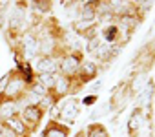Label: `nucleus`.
I'll list each match as a JSON object with an SVG mask.
<instances>
[{
	"instance_id": "f257e3e1",
	"label": "nucleus",
	"mask_w": 155,
	"mask_h": 137,
	"mask_svg": "<svg viewBox=\"0 0 155 137\" xmlns=\"http://www.w3.org/2000/svg\"><path fill=\"white\" fill-rule=\"evenodd\" d=\"M22 117H24L28 122L37 124V122L40 121V117H42V110H40L38 106H26L24 112H22Z\"/></svg>"
},
{
	"instance_id": "f03ea898",
	"label": "nucleus",
	"mask_w": 155,
	"mask_h": 137,
	"mask_svg": "<svg viewBox=\"0 0 155 137\" xmlns=\"http://www.w3.org/2000/svg\"><path fill=\"white\" fill-rule=\"evenodd\" d=\"M60 115L64 117V119H68V121H71V119H75L77 115H79V106H77V101H66V104L62 106V112H60Z\"/></svg>"
},
{
	"instance_id": "7ed1b4c3",
	"label": "nucleus",
	"mask_w": 155,
	"mask_h": 137,
	"mask_svg": "<svg viewBox=\"0 0 155 137\" xmlns=\"http://www.w3.org/2000/svg\"><path fill=\"white\" fill-rule=\"evenodd\" d=\"M38 72L40 73H53L55 72V68H57V62H55V58L53 57H42L40 60H38Z\"/></svg>"
},
{
	"instance_id": "20e7f679",
	"label": "nucleus",
	"mask_w": 155,
	"mask_h": 137,
	"mask_svg": "<svg viewBox=\"0 0 155 137\" xmlns=\"http://www.w3.org/2000/svg\"><path fill=\"white\" fill-rule=\"evenodd\" d=\"M62 72L64 73H75L77 72V68H79V58H77V57H73V55H68L64 60H62Z\"/></svg>"
},
{
	"instance_id": "39448f33",
	"label": "nucleus",
	"mask_w": 155,
	"mask_h": 137,
	"mask_svg": "<svg viewBox=\"0 0 155 137\" xmlns=\"http://www.w3.org/2000/svg\"><path fill=\"white\" fill-rule=\"evenodd\" d=\"M24 49H26V57L29 58V57L37 55V51H38V42H37L33 37H26V38H24Z\"/></svg>"
},
{
	"instance_id": "423d86ee",
	"label": "nucleus",
	"mask_w": 155,
	"mask_h": 137,
	"mask_svg": "<svg viewBox=\"0 0 155 137\" xmlns=\"http://www.w3.org/2000/svg\"><path fill=\"white\" fill-rule=\"evenodd\" d=\"M140 121H142V113H140V110H135V112L131 113L130 121H128V130H130V132H135V130H139V126H140Z\"/></svg>"
},
{
	"instance_id": "0eeeda50",
	"label": "nucleus",
	"mask_w": 155,
	"mask_h": 137,
	"mask_svg": "<svg viewBox=\"0 0 155 137\" xmlns=\"http://www.w3.org/2000/svg\"><path fill=\"white\" fill-rule=\"evenodd\" d=\"M20 90H22V79H13V81H9V82H8V88H6V95L13 97V95H17Z\"/></svg>"
},
{
	"instance_id": "6e6552de",
	"label": "nucleus",
	"mask_w": 155,
	"mask_h": 137,
	"mask_svg": "<svg viewBox=\"0 0 155 137\" xmlns=\"http://www.w3.org/2000/svg\"><path fill=\"white\" fill-rule=\"evenodd\" d=\"M8 128H9L13 133H15V132H17V133H24V132H26V128H24L22 121H18L15 115H13L11 119H8Z\"/></svg>"
},
{
	"instance_id": "1a4fd4ad",
	"label": "nucleus",
	"mask_w": 155,
	"mask_h": 137,
	"mask_svg": "<svg viewBox=\"0 0 155 137\" xmlns=\"http://www.w3.org/2000/svg\"><path fill=\"white\" fill-rule=\"evenodd\" d=\"M57 77L53 75V73H42L40 75V84L44 86V88H53V86H57Z\"/></svg>"
},
{
	"instance_id": "9d476101",
	"label": "nucleus",
	"mask_w": 155,
	"mask_h": 137,
	"mask_svg": "<svg viewBox=\"0 0 155 137\" xmlns=\"http://www.w3.org/2000/svg\"><path fill=\"white\" fill-rule=\"evenodd\" d=\"M97 55H99V58L106 60L108 57L117 55V51H113V49H111V46H108V44H101V46H99V49H97Z\"/></svg>"
},
{
	"instance_id": "9b49d317",
	"label": "nucleus",
	"mask_w": 155,
	"mask_h": 137,
	"mask_svg": "<svg viewBox=\"0 0 155 137\" xmlns=\"http://www.w3.org/2000/svg\"><path fill=\"white\" fill-rule=\"evenodd\" d=\"M22 20H24V8H15L13 15H11V26L17 28V26H20Z\"/></svg>"
},
{
	"instance_id": "f8f14e48",
	"label": "nucleus",
	"mask_w": 155,
	"mask_h": 137,
	"mask_svg": "<svg viewBox=\"0 0 155 137\" xmlns=\"http://www.w3.org/2000/svg\"><path fill=\"white\" fill-rule=\"evenodd\" d=\"M88 137H108V133H106V130L101 124H93L88 130Z\"/></svg>"
},
{
	"instance_id": "ddd939ff",
	"label": "nucleus",
	"mask_w": 155,
	"mask_h": 137,
	"mask_svg": "<svg viewBox=\"0 0 155 137\" xmlns=\"http://www.w3.org/2000/svg\"><path fill=\"white\" fill-rule=\"evenodd\" d=\"M13 113H15V104H13V102H6V104L2 106V110H0V115H4L6 119H11Z\"/></svg>"
},
{
	"instance_id": "4468645a",
	"label": "nucleus",
	"mask_w": 155,
	"mask_h": 137,
	"mask_svg": "<svg viewBox=\"0 0 155 137\" xmlns=\"http://www.w3.org/2000/svg\"><path fill=\"white\" fill-rule=\"evenodd\" d=\"M44 137H66V130L64 128H49Z\"/></svg>"
},
{
	"instance_id": "2eb2a0df",
	"label": "nucleus",
	"mask_w": 155,
	"mask_h": 137,
	"mask_svg": "<svg viewBox=\"0 0 155 137\" xmlns=\"http://www.w3.org/2000/svg\"><path fill=\"white\" fill-rule=\"evenodd\" d=\"M144 79H146V77H144V73H139V75L133 79V82H131V92H139V90H140V86L144 84Z\"/></svg>"
},
{
	"instance_id": "dca6fc26",
	"label": "nucleus",
	"mask_w": 155,
	"mask_h": 137,
	"mask_svg": "<svg viewBox=\"0 0 155 137\" xmlns=\"http://www.w3.org/2000/svg\"><path fill=\"white\" fill-rule=\"evenodd\" d=\"M117 33H119V31H117V28H115V26H111V28H106V29H104V37H106V40H110V42L117 38Z\"/></svg>"
},
{
	"instance_id": "f3484780",
	"label": "nucleus",
	"mask_w": 155,
	"mask_h": 137,
	"mask_svg": "<svg viewBox=\"0 0 155 137\" xmlns=\"http://www.w3.org/2000/svg\"><path fill=\"white\" fill-rule=\"evenodd\" d=\"M51 48H53V38H51V37H48L44 42H40V44H38V49H42L44 53H49V51H51Z\"/></svg>"
},
{
	"instance_id": "a211bd4d",
	"label": "nucleus",
	"mask_w": 155,
	"mask_h": 137,
	"mask_svg": "<svg viewBox=\"0 0 155 137\" xmlns=\"http://www.w3.org/2000/svg\"><path fill=\"white\" fill-rule=\"evenodd\" d=\"M68 86H69V81H66V79H60V81H57V92H58L60 95L68 92Z\"/></svg>"
},
{
	"instance_id": "6ab92c4d",
	"label": "nucleus",
	"mask_w": 155,
	"mask_h": 137,
	"mask_svg": "<svg viewBox=\"0 0 155 137\" xmlns=\"http://www.w3.org/2000/svg\"><path fill=\"white\" fill-rule=\"evenodd\" d=\"M82 72H84V77H93L95 75V66L91 64V62H88V64H84V68H82Z\"/></svg>"
},
{
	"instance_id": "aec40b11",
	"label": "nucleus",
	"mask_w": 155,
	"mask_h": 137,
	"mask_svg": "<svg viewBox=\"0 0 155 137\" xmlns=\"http://www.w3.org/2000/svg\"><path fill=\"white\" fill-rule=\"evenodd\" d=\"M99 46H101V38L99 37H91V40L88 44V51H97Z\"/></svg>"
},
{
	"instance_id": "412c9836",
	"label": "nucleus",
	"mask_w": 155,
	"mask_h": 137,
	"mask_svg": "<svg viewBox=\"0 0 155 137\" xmlns=\"http://www.w3.org/2000/svg\"><path fill=\"white\" fill-rule=\"evenodd\" d=\"M133 22H135V18H133V17H128V15H122V17H120V24H122L124 28L133 26Z\"/></svg>"
},
{
	"instance_id": "4be33fe9",
	"label": "nucleus",
	"mask_w": 155,
	"mask_h": 137,
	"mask_svg": "<svg viewBox=\"0 0 155 137\" xmlns=\"http://www.w3.org/2000/svg\"><path fill=\"white\" fill-rule=\"evenodd\" d=\"M9 75H4L2 77V81H0V92H6V88H8V82H9Z\"/></svg>"
},
{
	"instance_id": "5701e85b",
	"label": "nucleus",
	"mask_w": 155,
	"mask_h": 137,
	"mask_svg": "<svg viewBox=\"0 0 155 137\" xmlns=\"http://www.w3.org/2000/svg\"><path fill=\"white\" fill-rule=\"evenodd\" d=\"M33 92H35V93H38V95H44V93H46V88L38 82V84H35V86H33Z\"/></svg>"
},
{
	"instance_id": "b1692460",
	"label": "nucleus",
	"mask_w": 155,
	"mask_h": 137,
	"mask_svg": "<svg viewBox=\"0 0 155 137\" xmlns=\"http://www.w3.org/2000/svg\"><path fill=\"white\" fill-rule=\"evenodd\" d=\"M0 133H2L0 137H15V133H13L9 128H0Z\"/></svg>"
},
{
	"instance_id": "393cba45",
	"label": "nucleus",
	"mask_w": 155,
	"mask_h": 137,
	"mask_svg": "<svg viewBox=\"0 0 155 137\" xmlns=\"http://www.w3.org/2000/svg\"><path fill=\"white\" fill-rule=\"evenodd\" d=\"M33 6H38L37 9H40V11H48V6H49V4H48V2H44V4H42V2H33Z\"/></svg>"
},
{
	"instance_id": "a878e982",
	"label": "nucleus",
	"mask_w": 155,
	"mask_h": 137,
	"mask_svg": "<svg viewBox=\"0 0 155 137\" xmlns=\"http://www.w3.org/2000/svg\"><path fill=\"white\" fill-rule=\"evenodd\" d=\"M150 37H155V24L151 26V31H150Z\"/></svg>"
},
{
	"instance_id": "bb28decb",
	"label": "nucleus",
	"mask_w": 155,
	"mask_h": 137,
	"mask_svg": "<svg viewBox=\"0 0 155 137\" xmlns=\"http://www.w3.org/2000/svg\"><path fill=\"white\" fill-rule=\"evenodd\" d=\"M77 137H84V133H77Z\"/></svg>"
}]
</instances>
